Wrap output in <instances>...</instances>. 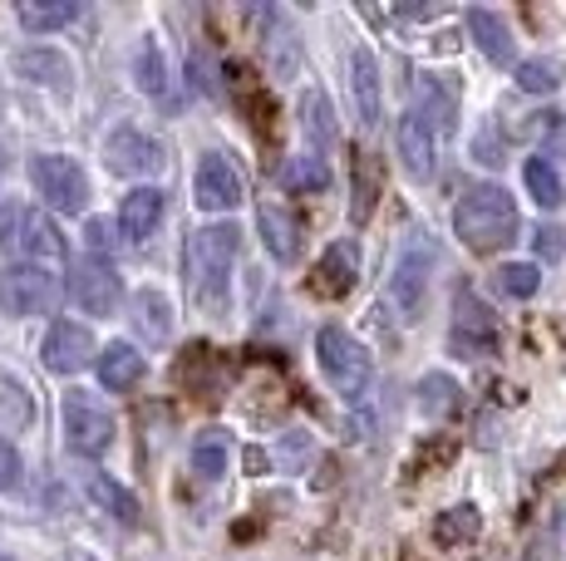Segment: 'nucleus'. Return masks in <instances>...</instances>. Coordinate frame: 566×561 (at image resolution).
<instances>
[{
  "label": "nucleus",
  "mask_w": 566,
  "mask_h": 561,
  "mask_svg": "<svg viewBox=\"0 0 566 561\" xmlns=\"http://www.w3.org/2000/svg\"><path fill=\"white\" fill-rule=\"evenodd\" d=\"M242 246V232L232 222L202 226L188 236L182 246V276H188V296L198 300L207 316H222L227 310V272H232V256Z\"/></svg>",
  "instance_id": "nucleus-1"
},
{
  "label": "nucleus",
  "mask_w": 566,
  "mask_h": 561,
  "mask_svg": "<svg viewBox=\"0 0 566 561\" xmlns=\"http://www.w3.org/2000/svg\"><path fill=\"white\" fill-rule=\"evenodd\" d=\"M453 232L463 236L468 252H503L517 236V202L497 182H473L463 202L453 208Z\"/></svg>",
  "instance_id": "nucleus-2"
},
{
  "label": "nucleus",
  "mask_w": 566,
  "mask_h": 561,
  "mask_svg": "<svg viewBox=\"0 0 566 561\" xmlns=\"http://www.w3.org/2000/svg\"><path fill=\"white\" fill-rule=\"evenodd\" d=\"M64 444H70L80 458H99L114 444V414L99 394L90 390H70L64 394Z\"/></svg>",
  "instance_id": "nucleus-3"
},
{
  "label": "nucleus",
  "mask_w": 566,
  "mask_h": 561,
  "mask_svg": "<svg viewBox=\"0 0 566 561\" xmlns=\"http://www.w3.org/2000/svg\"><path fill=\"white\" fill-rule=\"evenodd\" d=\"M60 300V280H54L40 262H15L0 272V310L10 320H25V316H45Z\"/></svg>",
  "instance_id": "nucleus-4"
},
{
  "label": "nucleus",
  "mask_w": 566,
  "mask_h": 561,
  "mask_svg": "<svg viewBox=\"0 0 566 561\" xmlns=\"http://www.w3.org/2000/svg\"><path fill=\"white\" fill-rule=\"evenodd\" d=\"M433 256H439V252H433L429 232H409L405 252H399V262H395V276H389V300L399 306V316H405V320H419L423 296H429Z\"/></svg>",
  "instance_id": "nucleus-5"
},
{
  "label": "nucleus",
  "mask_w": 566,
  "mask_h": 561,
  "mask_svg": "<svg viewBox=\"0 0 566 561\" xmlns=\"http://www.w3.org/2000/svg\"><path fill=\"white\" fill-rule=\"evenodd\" d=\"M315 354H321L325 380L340 394H365L369 390V354L355 336H345L340 326H325L321 340H315Z\"/></svg>",
  "instance_id": "nucleus-6"
},
{
  "label": "nucleus",
  "mask_w": 566,
  "mask_h": 561,
  "mask_svg": "<svg viewBox=\"0 0 566 561\" xmlns=\"http://www.w3.org/2000/svg\"><path fill=\"white\" fill-rule=\"evenodd\" d=\"M30 182H35V192L54 212H84V202H90V178L64 154H40L30 163Z\"/></svg>",
  "instance_id": "nucleus-7"
},
{
  "label": "nucleus",
  "mask_w": 566,
  "mask_h": 561,
  "mask_svg": "<svg viewBox=\"0 0 566 561\" xmlns=\"http://www.w3.org/2000/svg\"><path fill=\"white\" fill-rule=\"evenodd\" d=\"M104 163L118 178H148V172L163 168V144L148 138L144 128H114L104 144Z\"/></svg>",
  "instance_id": "nucleus-8"
},
{
  "label": "nucleus",
  "mask_w": 566,
  "mask_h": 561,
  "mask_svg": "<svg viewBox=\"0 0 566 561\" xmlns=\"http://www.w3.org/2000/svg\"><path fill=\"white\" fill-rule=\"evenodd\" d=\"M493 345H497L493 310H488L473 290H459V300H453V350L473 360V354H488Z\"/></svg>",
  "instance_id": "nucleus-9"
},
{
  "label": "nucleus",
  "mask_w": 566,
  "mask_h": 561,
  "mask_svg": "<svg viewBox=\"0 0 566 561\" xmlns=\"http://www.w3.org/2000/svg\"><path fill=\"white\" fill-rule=\"evenodd\" d=\"M74 300H80L90 316H114L118 300H124V280L108 262H74Z\"/></svg>",
  "instance_id": "nucleus-10"
},
{
  "label": "nucleus",
  "mask_w": 566,
  "mask_h": 561,
  "mask_svg": "<svg viewBox=\"0 0 566 561\" xmlns=\"http://www.w3.org/2000/svg\"><path fill=\"white\" fill-rule=\"evenodd\" d=\"M94 336L90 326H80V320H54L50 336H45V364L54 374H80L84 364L94 360Z\"/></svg>",
  "instance_id": "nucleus-11"
},
{
  "label": "nucleus",
  "mask_w": 566,
  "mask_h": 561,
  "mask_svg": "<svg viewBox=\"0 0 566 561\" xmlns=\"http://www.w3.org/2000/svg\"><path fill=\"white\" fill-rule=\"evenodd\" d=\"M355 276H360V246L355 242H335L325 246V256L315 262V276H311V290L325 300H340L355 290Z\"/></svg>",
  "instance_id": "nucleus-12"
},
{
  "label": "nucleus",
  "mask_w": 566,
  "mask_h": 561,
  "mask_svg": "<svg viewBox=\"0 0 566 561\" xmlns=\"http://www.w3.org/2000/svg\"><path fill=\"white\" fill-rule=\"evenodd\" d=\"M198 208L202 212H232L242 208V178L222 154H202L198 163Z\"/></svg>",
  "instance_id": "nucleus-13"
},
{
  "label": "nucleus",
  "mask_w": 566,
  "mask_h": 561,
  "mask_svg": "<svg viewBox=\"0 0 566 561\" xmlns=\"http://www.w3.org/2000/svg\"><path fill=\"white\" fill-rule=\"evenodd\" d=\"M158 222H163L158 188H134L124 198V208H118V232H124V242H148V236L158 232Z\"/></svg>",
  "instance_id": "nucleus-14"
},
{
  "label": "nucleus",
  "mask_w": 566,
  "mask_h": 561,
  "mask_svg": "<svg viewBox=\"0 0 566 561\" xmlns=\"http://www.w3.org/2000/svg\"><path fill=\"white\" fill-rule=\"evenodd\" d=\"M399 158H405L409 178H433V128L419 109L399 118Z\"/></svg>",
  "instance_id": "nucleus-15"
},
{
  "label": "nucleus",
  "mask_w": 566,
  "mask_h": 561,
  "mask_svg": "<svg viewBox=\"0 0 566 561\" xmlns=\"http://www.w3.org/2000/svg\"><path fill=\"white\" fill-rule=\"evenodd\" d=\"M256 226H261V242H266V252L276 256V262H296V252H301V222L291 218L286 208H271V202H261Z\"/></svg>",
  "instance_id": "nucleus-16"
},
{
  "label": "nucleus",
  "mask_w": 566,
  "mask_h": 561,
  "mask_svg": "<svg viewBox=\"0 0 566 561\" xmlns=\"http://www.w3.org/2000/svg\"><path fill=\"white\" fill-rule=\"evenodd\" d=\"M10 246H20L25 256H64V242H60V232H54V222L35 208H15V242Z\"/></svg>",
  "instance_id": "nucleus-17"
},
{
  "label": "nucleus",
  "mask_w": 566,
  "mask_h": 561,
  "mask_svg": "<svg viewBox=\"0 0 566 561\" xmlns=\"http://www.w3.org/2000/svg\"><path fill=\"white\" fill-rule=\"evenodd\" d=\"M15 74L30 84H45V89H70L74 84L70 60L54 55V50H25V55H15Z\"/></svg>",
  "instance_id": "nucleus-18"
},
{
  "label": "nucleus",
  "mask_w": 566,
  "mask_h": 561,
  "mask_svg": "<svg viewBox=\"0 0 566 561\" xmlns=\"http://www.w3.org/2000/svg\"><path fill=\"white\" fill-rule=\"evenodd\" d=\"M99 380H104V390H134V384L144 380V354L128 340H114L99 354Z\"/></svg>",
  "instance_id": "nucleus-19"
},
{
  "label": "nucleus",
  "mask_w": 566,
  "mask_h": 561,
  "mask_svg": "<svg viewBox=\"0 0 566 561\" xmlns=\"http://www.w3.org/2000/svg\"><path fill=\"white\" fill-rule=\"evenodd\" d=\"M84 488H90V498L94 507H104L114 522H124V527H138V498L124 488V483H114L108 473H90L84 478Z\"/></svg>",
  "instance_id": "nucleus-20"
},
{
  "label": "nucleus",
  "mask_w": 566,
  "mask_h": 561,
  "mask_svg": "<svg viewBox=\"0 0 566 561\" xmlns=\"http://www.w3.org/2000/svg\"><path fill=\"white\" fill-rule=\"evenodd\" d=\"M483 537V512H478L473 502H459L449 507V512H439V522H433V542L439 547H468Z\"/></svg>",
  "instance_id": "nucleus-21"
},
{
  "label": "nucleus",
  "mask_w": 566,
  "mask_h": 561,
  "mask_svg": "<svg viewBox=\"0 0 566 561\" xmlns=\"http://www.w3.org/2000/svg\"><path fill=\"white\" fill-rule=\"evenodd\" d=\"M468 30H473L478 50H483L493 64H507L513 60V30L493 15V10H468Z\"/></svg>",
  "instance_id": "nucleus-22"
},
{
  "label": "nucleus",
  "mask_w": 566,
  "mask_h": 561,
  "mask_svg": "<svg viewBox=\"0 0 566 561\" xmlns=\"http://www.w3.org/2000/svg\"><path fill=\"white\" fill-rule=\"evenodd\" d=\"M350 74H355V104H360V124L375 128L379 124V64H375V55H369V50H355Z\"/></svg>",
  "instance_id": "nucleus-23"
},
{
  "label": "nucleus",
  "mask_w": 566,
  "mask_h": 561,
  "mask_svg": "<svg viewBox=\"0 0 566 561\" xmlns=\"http://www.w3.org/2000/svg\"><path fill=\"white\" fill-rule=\"evenodd\" d=\"M134 326H138V336H148L154 345H163L172 336V310H168V296H163V290H138L134 296Z\"/></svg>",
  "instance_id": "nucleus-24"
},
{
  "label": "nucleus",
  "mask_w": 566,
  "mask_h": 561,
  "mask_svg": "<svg viewBox=\"0 0 566 561\" xmlns=\"http://www.w3.org/2000/svg\"><path fill=\"white\" fill-rule=\"evenodd\" d=\"M20 25L25 30H35V35H50V30H60V25H70L74 15H80V6L74 0H20Z\"/></svg>",
  "instance_id": "nucleus-25"
},
{
  "label": "nucleus",
  "mask_w": 566,
  "mask_h": 561,
  "mask_svg": "<svg viewBox=\"0 0 566 561\" xmlns=\"http://www.w3.org/2000/svg\"><path fill=\"white\" fill-rule=\"evenodd\" d=\"M301 128H306V138L321 148V154L335 148V114H331V99H325L321 89H306V99H301Z\"/></svg>",
  "instance_id": "nucleus-26"
},
{
  "label": "nucleus",
  "mask_w": 566,
  "mask_h": 561,
  "mask_svg": "<svg viewBox=\"0 0 566 561\" xmlns=\"http://www.w3.org/2000/svg\"><path fill=\"white\" fill-rule=\"evenodd\" d=\"M379 188H385V163H379L375 154H360L355 158V222H369V212H375L379 202Z\"/></svg>",
  "instance_id": "nucleus-27"
},
{
  "label": "nucleus",
  "mask_w": 566,
  "mask_h": 561,
  "mask_svg": "<svg viewBox=\"0 0 566 561\" xmlns=\"http://www.w3.org/2000/svg\"><path fill=\"white\" fill-rule=\"evenodd\" d=\"M522 178H527V192H532V202H537V208L557 212L562 202H566V192H562V172L552 168V158H527Z\"/></svg>",
  "instance_id": "nucleus-28"
},
{
  "label": "nucleus",
  "mask_w": 566,
  "mask_h": 561,
  "mask_svg": "<svg viewBox=\"0 0 566 561\" xmlns=\"http://www.w3.org/2000/svg\"><path fill=\"white\" fill-rule=\"evenodd\" d=\"M134 80H138V89H144L148 99H168V64H163V50H158L154 35L138 45V55H134Z\"/></svg>",
  "instance_id": "nucleus-29"
},
{
  "label": "nucleus",
  "mask_w": 566,
  "mask_h": 561,
  "mask_svg": "<svg viewBox=\"0 0 566 561\" xmlns=\"http://www.w3.org/2000/svg\"><path fill=\"white\" fill-rule=\"evenodd\" d=\"M227 458H232V448H227L222 428H202V434L192 438V468H198L202 478H222Z\"/></svg>",
  "instance_id": "nucleus-30"
},
{
  "label": "nucleus",
  "mask_w": 566,
  "mask_h": 561,
  "mask_svg": "<svg viewBox=\"0 0 566 561\" xmlns=\"http://www.w3.org/2000/svg\"><path fill=\"white\" fill-rule=\"evenodd\" d=\"M281 182H286L291 192H325L331 188V168H325V158H291V163L281 168Z\"/></svg>",
  "instance_id": "nucleus-31"
},
{
  "label": "nucleus",
  "mask_w": 566,
  "mask_h": 561,
  "mask_svg": "<svg viewBox=\"0 0 566 561\" xmlns=\"http://www.w3.org/2000/svg\"><path fill=\"white\" fill-rule=\"evenodd\" d=\"M232 94H237V104L252 114L256 128H271V99H261V94H256V74L242 70V64H232Z\"/></svg>",
  "instance_id": "nucleus-32"
},
{
  "label": "nucleus",
  "mask_w": 566,
  "mask_h": 561,
  "mask_svg": "<svg viewBox=\"0 0 566 561\" xmlns=\"http://www.w3.org/2000/svg\"><path fill=\"white\" fill-rule=\"evenodd\" d=\"M453 404H459V384H453L449 374H423V380H419V409H423V414L443 419Z\"/></svg>",
  "instance_id": "nucleus-33"
},
{
  "label": "nucleus",
  "mask_w": 566,
  "mask_h": 561,
  "mask_svg": "<svg viewBox=\"0 0 566 561\" xmlns=\"http://www.w3.org/2000/svg\"><path fill=\"white\" fill-rule=\"evenodd\" d=\"M30 419H35V404H30V394L20 390L10 374H0V424H6V428H25Z\"/></svg>",
  "instance_id": "nucleus-34"
},
{
  "label": "nucleus",
  "mask_w": 566,
  "mask_h": 561,
  "mask_svg": "<svg viewBox=\"0 0 566 561\" xmlns=\"http://www.w3.org/2000/svg\"><path fill=\"white\" fill-rule=\"evenodd\" d=\"M423 118H429V128L439 124L443 134L453 128V94L439 80H423Z\"/></svg>",
  "instance_id": "nucleus-35"
},
{
  "label": "nucleus",
  "mask_w": 566,
  "mask_h": 561,
  "mask_svg": "<svg viewBox=\"0 0 566 561\" xmlns=\"http://www.w3.org/2000/svg\"><path fill=\"white\" fill-rule=\"evenodd\" d=\"M517 84L527 94H552L562 84L557 80V64H552V60H522L517 64Z\"/></svg>",
  "instance_id": "nucleus-36"
},
{
  "label": "nucleus",
  "mask_w": 566,
  "mask_h": 561,
  "mask_svg": "<svg viewBox=\"0 0 566 561\" xmlns=\"http://www.w3.org/2000/svg\"><path fill=\"white\" fill-rule=\"evenodd\" d=\"M497 286H503L507 296L527 300V296H537L542 276H537V266H527V262H513V266H503V272H497Z\"/></svg>",
  "instance_id": "nucleus-37"
},
{
  "label": "nucleus",
  "mask_w": 566,
  "mask_h": 561,
  "mask_svg": "<svg viewBox=\"0 0 566 561\" xmlns=\"http://www.w3.org/2000/svg\"><path fill=\"white\" fill-rule=\"evenodd\" d=\"M537 256H547V262H557V256H566V232L562 226H537Z\"/></svg>",
  "instance_id": "nucleus-38"
},
{
  "label": "nucleus",
  "mask_w": 566,
  "mask_h": 561,
  "mask_svg": "<svg viewBox=\"0 0 566 561\" xmlns=\"http://www.w3.org/2000/svg\"><path fill=\"white\" fill-rule=\"evenodd\" d=\"M20 483V453L6 444V438H0V493L6 488H15Z\"/></svg>",
  "instance_id": "nucleus-39"
},
{
  "label": "nucleus",
  "mask_w": 566,
  "mask_h": 561,
  "mask_svg": "<svg viewBox=\"0 0 566 561\" xmlns=\"http://www.w3.org/2000/svg\"><path fill=\"white\" fill-rule=\"evenodd\" d=\"M84 236H90V252H108V246H114V226H108L104 218H90Z\"/></svg>",
  "instance_id": "nucleus-40"
},
{
  "label": "nucleus",
  "mask_w": 566,
  "mask_h": 561,
  "mask_svg": "<svg viewBox=\"0 0 566 561\" xmlns=\"http://www.w3.org/2000/svg\"><path fill=\"white\" fill-rule=\"evenodd\" d=\"M306 453H311V438H306V444H301V434H291V438H286V463H301Z\"/></svg>",
  "instance_id": "nucleus-41"
},
{
  "label": "nucleus",
  "mask_w": 566,
  "mask_h": 561,
  "mask_svg": "<svg viewBox=\"0 0 566 561\" xmlns=\"http://www.w3.org/2000/svg\"><path fill=\"white\" fill-rule=\"evenodd\" d=\"M70 561H94V557H90V552H74V557H70Z\"/></svg>",
  "instance_id": "nucleus-42"
}]
</instances>
